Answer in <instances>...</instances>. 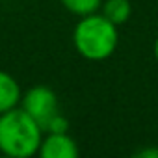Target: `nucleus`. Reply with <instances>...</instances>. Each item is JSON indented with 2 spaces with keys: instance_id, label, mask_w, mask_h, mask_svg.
Masks as SVG:
<instances>
[{
  "instance_id": "1",
  "label": "nucleus",
  "mask_w": 158,
  "mask_h": 158,
  "mask_svg": "<svg viewBox=\"0 0 158 158\" xmlns=\"http://www.w3.org/2000/svg\"><path fill=\"white\" fill-rule=\"evenodd\" d=\"M41 125L21 106L0 114V152L10 158H30L43 141Z\"/></svg>"
},
{
  "instance_id": "2",
  "label": "nucleus",
  "mask_w": 158,
  "mask_h": 158,
  "mask_svg": "<svg viewBox=\"0 0 158 158\" xmlns=\"http://www.w3.org/2000/svg\"><path fill=\"white\" fill-rule=\"evenodd\" d=\"M117 28L101 11L80 17L73 32V45L84 60L104 61L114 56L119 45Z\"/></svg>"
},
{
  "instance_id": "3",
  "label": "nucleus",
  "mask_w": 158,
  "mask_h": 158,
  "mask_svg": "<svg viewBox=\"0 0 158 158\" xmlns=\"http://www.w3.org/2000/svg\"><path fill=\"white\" fill-rule=\"evenodd\" d=\"M19 106L23 110H26L41 125V128L60 112L58 97L48 86H34V88L26 89L21 97Z\"/></svg>"
},
{
  "instance_id": "4",
  "label": "nucleus",
  "mask_w": 158,
  "mask_h": 158,
  "mask_svg": "<svg viewBox=\"0 0 158 158\" xmlns=\"http://www.w3.org/2000/svg\"><path fill=\"white\" fill-rule=\"evenodd\" d=\"M37 154L41 158H76L78 145L69 132H47Z\"/></svg>"
},
{
  "instance_id": "5",
  "label": "nucleus",
  "mask_w": 158,
  "mask_h": 158,
  "mask_svg": "<svg viewBox=\"0 0 158 158\" xmlns=\"http://www.w3.org/2000/svg\"><path fill=\"white\" fill-rule=\"evenodd\" d=\"M23 89L15 78L0 69V114H4L21 104Z\"/></svg>"
},
{
  "instance_id": "6",
  "label": "nucleus",
  "mask_w": 158,
  "mask_h": 158,
  "mask_svg": "<svg viewBox=\"0 0 158 158\" xmlns=\"http://www.w3.org/2000/svg\"><path fill=\"white\" fill-rule=\"evenodd\" d=\"M101 13L115 26H121L130 19L132 4H130V0H102Z\"/></svg>"
},
{
  "instance_id": "7",
  "label": "nucleus",
  "mask_w": 158,
  "mask_h": 158,
  "mask_svg": "<svg viewBox=\"0 0 158 158\" xmlns=\"http://www.w3.org/2000/svg\"><path fill=\"white\" fill-rule=\"evenodd\" d=\"M60 2L69 13L76 17H86V15L97 13L101 11V6H102V0H60Z\"/></svg>"
},
{
  "instance_id": "8",
  "label": "nucleus",
  "mask_w": 158,
  "mask_h": 158,
  "mask_svg": "<svg viewBox=\"0 0 158 158\" xmlns=\"http://www.w3.org/2000/svg\"><path fill=\"white\" fill-rule=\"evenodd\" d=\"M67 130H69V121L60 112L43 127V132H67Z\"/></svg>"
},
{
  "instance_id": "9",
  "label": "nucleus",
  "mask_w": 158,
  "mask_h": 158,
  "mask_svg": "<svg viewBox=\"0 0 158 158\" xmlns=\"http://www.w3.org/2000/svg\"><path fill=\"white\" fill-rule=\"evenodd\" d=\"M138 156H145V158H158V151L152 149V151H141Z\"/></svg>"
},
{
  "instance_id": "10",
  "label": "nucleus",
  "mask_w": 158,
  "mask_h": 158,
  "mask_svg": "<svg viewBox=\"0 0 158 158\" xmlns=\"http://www.w3.org/2000/svg\"><path fill=\"white\" fill-rule=\"evenodd\" d=\"M152 52H154V58H156V61H158V35H156V39H154V47H152Z\"/></svg>"
}]
</instances>
